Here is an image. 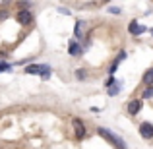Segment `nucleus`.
Here are the masks:
<instances>
[{
	"label": "nucleus",
	"instance_id": "obj_5",
	"mask_svg": "<svg viewBox=\"0 0 153 149\" xmlns=\"http://www.w3.org/2000/svg\"><path fill=\"white\" fill-rule=\"evenodd\" d=\"M74 130H76V138L78 139H83L85 138V126L79 118H74Z\"/></svg>",
	"mask_w": 153,
	"mask_h": 149
},
{
	"label": "nucleus",
	"instance_id": "obj_2",
	"mask_svg": "<svg viewBox=\"0 0 153 149\" xmlns=\"http://www.w3.org/2000/svg\"><path fill=\"white\" fill-rule=\"evenodd\" d=\"M16 19H18L19 25H29V23L33 21V16H31L29 10H19L18 14H16Z\"/></svg>",
	"mask_w": 153,
	"mask_h": 149
},
{
	"label": "nucleus",
	"instance_id": "obj_10",
	"mask_svg": "<svg viewBox=\"0 0 153 149\" xmlns=\"http://www.w3.org/2000/svg\"><path fill=\"white\" fill-rule=\"evenodd\" d=\"M41 70H43V64H31V66L25 68V74H39L41 76Z\"/></svg>",
	"mask_w": 153,
	"mask_h": 149
},
{
	"label": "nucleus",
	"instance_id": "obj_9",
	"mask_svg": "<svg viewBox=\"0 0 153 149\" xmlns=\"http://www.w3.org/2000/svg\"><path fill=\"white\" fill-rule=\"evenodd\" d=\"M124 58H126V52H124V50H122V52H120V54H118V56H116V58H114V62H112V64H111V70H108V74H111V76H112V74H114V72H116V68H118V64H120V62H122V60H124Z\"/></svg>",
	"mask_w": 153,
	"mask_h": 149
},
{
	"label": "nucleus",
	"instance_id": "obj_1",
	"mask_svg": "<svg viewBox=\"0 0 153 149\" xmlns=\"http://www.w3.org/2000/svg\"><path fill=\"white\" fill-rule=\"evenodd\" d=\"M97 134L101 136V138H105L111 145H114L116 149H128L126 147V142H124L122 138H118V136L114 134V132H111V130H107V128H97Z\"/></svg>",
	"mask_w": 153,
	"mask_h": 149
},
{
	"label": "nucleus",
	"instance_id": "obj_16",
	"mask_svg": "<svg viewBox=\"0 0 153 149\" xmlns=\"http://www.w3.org/2000/svg\"><path fill=\"white\" fill-rule=\"evenodd\" d=\"M78 79H85V70H78Z\"/></svg>",
	"mask_w": 153,
	"mask_h": 149
},
{
	"label": "nucleus",
	"instance_id": "obj_15",
	"mask_svg": "<svg viewBox=\"0 0 153 149\" xmlns=\"http://www.w3.org/2000/svg\"><path fill=\"white\" fill-rule=\"evenodd\" d=\"M108 12H111V14H120L122 10H120L118 6H111V8H108Z\"/></svg>",
	"mask_w": 153,
	"mask_h": 149
},
{
	"label": "nucleus",
	"instance_id": "obj_8",
	"mask_svg": "<svg viewBox=\"0 0 153 149\" xmlns=\"http://www.w3.org/2000/svg\"><path fill=\"white\" fill-rule=\"evenodd\" d=\"M68 52H70L72 56H79L83 52V49L78 45V41H70V45H68Z\"/></svg>",
	"mask_w": 153,
	"mask_h": 149
},
{
	"label": "nucleus",
	"instance_id": "obj_3",
	"mask_svg": "<svg viewBox=\"0 0 153 149\" xmlns=\"http://www.w3.org/2000/svg\"><path fill=\"white\" fill-rule=\"evenodd\" d=\"M140 136L143 139H151L153 138V124L151 122H142L140 124Z\"/></svg>",
	"mask_w": 153,
	"mask_h": 149
},
{
	"label": "nucleus",
	"instance_id": "obj_6",
	"mask_svg": "<svg viewBox=\"0 0 153 149\" xmlns=\"http://www.w3.org/2000/svg\"><path fill=\"white\" fill-rule=\"evenodd\" d=\"M140 110H142V101H140V99H132L130 103H128V114L136 116Z\"/></svg>",
	"mask_w": 153,
	"mask_h": 149
},
{
	"label": "nucleus",
	"instance_id": "obj_7",
	"mask_svg": "<svg viewBox=\"0 0 153 149\" xmlns=\"http://www.w3.org/2000/svg\"><path fill=\"white\" fill-rule=\"evenodd\" d=\"M120 89H122V82H118V79H114V83H112L111 87L107 89V93L111 95V97H116V95L120 93Z\"/></svg>",
	"mask_w": 153,
	"mask_h": 149
},
{
	"label": "nucleus",
	"instance_id": "obj_11",
	"mask_svg": "<svg viewBox=\"0 0 153 149\" xmlns=\"http://www.w3.org/2000/svg\"><path fill=\"white\" fill-rule=\"evenodd\" d=\"M143 83H147V85H153V68H149V70L143 74Z\"/></svg>",
	"mask_w": 153,
	"mask_h": 149
},
{
	"label": "nucleus",
	"instance_id": "obj_4",
	"mask_svg": "<svg viewBox=\"0 0 153 149\" xmlns=\"http://www.w3.org/2000/svg\"><path fill=\"white\" fill-rule=\"evenodd\" d=\"M128 31H130L132 35H136V37H138V35L146 33L147 27H146V25H142V23H138V21L134 19V21H130V25H128Z\"/></svg>",
	"mask_w": 153,
	"mask_h": 149
},
{
	"label": "nucleus",
	"instance_id": "obj_14",
	"mask_svg": "<svg viewBox=\"0 0 153 149\" xmlns=\"http://www.w3.org/2000/svg\"><path fill=\"white\" fill-rule=\"evenodd\" d=\"M149 97H153V87H149V89L143 91V99H149Z\"/></svg>",
	"mask_w": 153,
	"mask_h": 149
},
{
	"label": "nucleus",
	"instance_id": "obj_12",
	"mask_svg": "<svg viewBox=\"0 0 153 149\" xmlns=\"http://www.w3.org/2000/svg\"><path fill=\"white\" fill-rule=\"evenodd\" d=\"M83 27H85V23H83V21L76 23V39H82L83 37Z\"/></svg>",
	"mask_w": 153,
	"mask_h": 149
},
{
	"label": "nucleus",
	"instance_id": "obj_13",
	"mask_svg": "<svg viewBox=\"0 0 153 149\" xmlns=\"http://www.w3.org/2000/svg\"><path fill=\"white\" fill-rule=\"evenodd\" d=\"M12 70V64H8V62H4V60H0V74L2 72H10Z\"/></svg>",
	"mask_w": 153,
	"mask_h": 149
},
{
	"label": "nucleus",
	"instance_id": "obj_17",
	"mask_svg": "<svg viewBox=\"0 0 153 149\" xmlns=\"http://www.w3.org/2000/svg\"><path fill=\"white\" fill-rule=\"evenodd\" d=\"M151 35H153V29H151Z\"/></svg>",
	"mask_w": 153,
	"mask_h": 149
}]
</instances>
